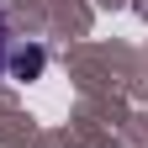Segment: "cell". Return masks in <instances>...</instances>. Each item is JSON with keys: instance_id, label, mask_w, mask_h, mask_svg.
<instances>
[{"instance_id": "7a4b0ae2", "label": "cell", "mask_w": 148, "mask_h": 148, "mask_svg": "<svg viewBox=\"0 0 148 148\" xmlns=\"http://www.w3.org/2000/svg\"><path fill=\"white\" fill-rule=\"evenodd\" d=\"M11 42H16V37H11V21L0 16V79H5V64H11Z\"/></svg>"}, {"instance_id": "6da1fadb", "label": "cell", "mask_w": 148, "mask_h": 148, "mask_svg": "<svg viewBox=\"0 0 148 148\" xmlns=\"http://www.w3.org/2000/svg\"><path fill=\"white\" fill-rule=\"evenodd\" d=\"M42 69H48V48L37 42V37H16V42H11V64H5V79L32 85V79H42Z\"/></svg>"}]
</instances>
